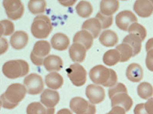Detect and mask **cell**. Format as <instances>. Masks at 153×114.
<instances>
[{
    "label": "cell",
    "mask_w": 153,
    "mask_h": 114,
    "mask_svg": "<svg viewBox=\"0 0 153 114\" xmlns=\"http://www.w3.org/2000/svg\"><path fill=\"white\" fill-rule=\"evenodd\" d=\"M27 92L25 86L20 83L9 86L6 91L1 96V105L4 108L12 110L17 107L24 99Z\"/></svg>",
    "instance_id": "obj_1"
},
{
    "label": "cell",
    "mask_w": 153,
    "mask_h": 114,
    "mask_svg": "<svg viewBox=\"0 0 153 114\" xmlns=\"http://www.w3.org/2000/svg\"><path fill=\"white\" fill-rule=\"evenodd\" d=\"M89 76L92 82L97 85L106 87H112L117 82L118 77L116 72L103 65L99 64L91 69Z\"/></svg>",
    "instance_id": "obj_2"
},
{
    "label": "cell",
    "mask_w": 153,
    "mask_h": 114,
    "mask_svg": "<svg viewBox=\"0 0 153 114\" xmlns=\"http://www.w3.org/2000/svg\"><path fill=\"white\" fill-rule=\"evenodd\" d=\"M108 96L111 102V107L120 106L128 112L132 106L133 101L128 95L126 86L122 83H118L108 90Z\"/></svg>",
    "instance_id": "obj_3"
},
{
    "label": "cell",
    "mask_w": 153,
    "mask_h": 114,
    "mask_svg": "<svg viewBox=\"0 0 153 114\" xmlns=\"http://www.w3.org/2000/svg\"><path fill=\"white\" fill-rule=\"evenodd\" d=\"M2 70L6 77L13 79L27 75L29 67L27 62L24 60H10L4 64Z\"/></svg>",
    "instance_id": "obj_4"
},
{
    "label": "cell",
    "mask_w": 153,
    "mask_h": 114,
    "mask_svg": "<svg viewBox=\"0 0 153 114\" xmlns=\"http://www.w3.org/2000/svg\"><path fill=\"white\" fill-rule=\"evenodd\" d=\"M52 25L48 17L39 15L35 17L31 25V33L37 39H45L52 30Z\"/></svg>",
    "instance_id": "obj_5"
},
{
    "label": "cell",
    "mask_w": 153,
    "mask_h": 114,
    "mask_svg": "<svg viewBox=\"0 0 153 114\" xmlns=\"http://www.w3.org/2000/svg\"><path fill=\"white\" fill-rule=\"evenodd\" d=\"M51 49V45L47 41L42 40L35 43L30 56L32 63L38 66H42L44 64V58L49 54Z\"/></svg>",
    "instance_id": "obj_6"
},
{
    "label": "cell",
    "mask_w": 153,
    "mask_h": 114,
    "mask_svg": "<svg viewBox=\"0 0 153 114\" xmlns=\"http://www.w3.org/2000/svg\"><path fill=\"white\" fill-rule=\"evenodd\" d=\"M70 107L76 114H96L95 106L81 97L76 96L71 100Z\"/></svg>",
    "instance_id": "obj_7"
},
{
    "label": "cell",
    "mask_w": 153,
    "mask_h": 114,
    "mask_svg": "<svg viewBox=\"0 0 153 114\" xmlns=\"http://www.w3.org/2000/svg\"><path fill=\"white\" fill-rule=\"evenodd\" d=\"M66 71L73 85L80 87L85 83L87 71L82 65L79 64H71L70 67L67 69Z\"/></svg>",
    "instance_id": "obj_8"
},
{
    "label": "cell",
    "mask_w": 153,
    "mask_h": 114,
    "mask_svg": "<svg viewBox=\"0 0 153 114\" xmlns=\"http://www.w3.org/2000/svg\"><path fill=\"white\" fill-rule=\"evenodd\" d=\"M3 6L5 9L7 17L12 20H17L21 18L24 14V7L21 1L5 0Z\"/></svg>",
    "instance_id": "obj_9"
},
{
    "label": "cell",
    "mask_w": 153,
    "mask_h": 114,
    "mask_svg": "<svg viewBox=\"0 0 153 114\" xmlns=\"http://www.w3.org/2000/svg\"><path fill=\"white\" fill-rule=\"evenodd\" d=\"M27 92L30 95H37L44 89V83L42 77L36 73L27 76L24 80Z\"/></svg>",
    "instance_id": "obj_10"
},
{
    "label": "cell",
    "mask_w": 153,
    "mask_h": 114,
    "mask_svg": "<svg viewBox=\"0 0 153 114\" xmlns=\"http://www.w3.org/2000/svg\"><path fill=\"white\" fill-rule=\"evenodd\" d=\"M138 21L135 15L130 10H123L119 13L115 17L117 26L122 30L127 31L134 23Z\"/></svg>",
    "instance_id": "obj_11"
},
{
    "label": "cell",
    "mask_w": 153,
    "mask_h": 114,
    "mask_svg": "<svg viewBox=\"0 0 153 114\" xmlns=\"http://www.w3.org/2000/svg\"><path fill=\"white\" fill-rule=\"evenodd\" d=\"M85 94L92 104H99L103 102L105 98L104 88L97 85H89L86 87Z\"/></svg>",
    "instance_id": "obj_12"
},
{
    "label": "cell",
    "mask_w": 153,
    "mask_h": 114,
    "mask_svg": "<svg viewBox=\"0 0 153 114\" xmlns=\"http://www.w3.org/2000/svg\"><path fill=\"white\" fill-rule=\"evenodd\" d=\"M134 12L142 18H147L153 13V0H138L134 5Z\"/></svg>",
    "instance_id": "obj_13"
},
{
    "label": "cell",
    "mask_w": 153,
    "mask_h": 114,
    "mask_svg": "<svg viewBox=\"0 0 153 114\" xmlns=\"http://www.w3.org/2000/svg\"><path fill=\"white\" fill-rule=\"evenodd\" d=\"M60 100L59 94L54 90L45 89L40 96V102L48 108H54Z\"/></svg>",
    "instance_id": "obj_14"
},
{
    "label": "cell",
    "mask_w": 153,
    "mask_h": 114,
    "mask_svg": "<svg viewBox=\"0 0 153 114\" xmlns=\"http://www.w3.org/2000/svg\"><path fill=\"white\" fill-rule=\"evenodd\" d=\"M29 40L28 34L24 31H17L10 37V43L16 50H21L26 47Z\"/></svg>",
    "instance_id": "obj_15"
},
{
    "label": "cell",
    "mask_w": 153,
    "mask_h": 114,
    "mask_svg": "<svg viewBox=\"0 0 153 114\" xmlns=\"http://www.w3.org/2000/svg\"><path fill=\"white\" fill-rule=\"evenodd\" d=\"M86 51L87 49L83 45L77 43H74L69 49L70 58L74 62H83L85 58Z\"/></svg>",
    "instance_id": "obj_16"
},
{
    "label": "cell",
    "mask_w": 153,
    "mask_h": 114,
    "mask_svg": "<svg viewBox=\"0 0 153 114\" xmlns=\"http://www.w3.org/2000/svg\"><path fill=\"white\" fill-rule=\"evenodd\" d=\"M126 75L129 80L137 83L143 79V70L140 65L136 63H132L127 67Z\"/></svg>",
    "instance_id": "obj_17"
},
{
    "label": "cell",
    "mask_w": 153,
    "mask_h": 114,
    "mask_svg": "<svg viewBox=\"0 0 153 114\" xmlns=\"http://www.w3.org/2000/svg\"><path fill=\"white\" fill-rule=\"evenodd\" d=\"M51 45L55 50L64 51L66 50L70 45V39L65 34L57 33L51 38Z\"/></svg>",
    "instance_id": "obj_18"
},
{
    "label": "cell",
    "mask_w": 153,
    "mask_h": 114,
    "mask_svg": "<svg viewBox=\"0 0 153 114\" xmlns=\"http://www.w3.org/2000/svg\"><path fill=\"white\" fill-rule=\"evenodd\" d=\"M102 28L100 22L96 18H91L86 20L82 26V29L88 31L94 38H97L99 36Z\"/></svg>",
    "instance_id": "obj_19"
},
{
    "label": "cell",
    "mask_w": 153,
    "mask_h": 114,
    "mask_svg": "<svg viewBox=\"0 0 153 114\" xmlns=\"http://www.w3.org/2000/svg\"><path fill=\"white\" fill-rule=\"evenodd\" d=\"M44 66L48 71H59L63 68V61L57 56L51 55L46 57L44 61Z\"/></svg>",
    "instance_id": "obj_20"
},
{
    "label": "cell",
    "mask_w": 153,
    "mask_h": 114,
    "mask_svg": "<svg viewBox=\"0 0 153 114\" xmlns=\"http://www.w3.org/2000/svg\"><path fill=\"white\" fill-rule=\"evenodd\" d=\"M94 38L90 33L86 30H81L77 32L73 39V42L80 43L89 50L93 45Z\"/></svg>",
    "instance_id": "obj_21"
},
{
    "label": "cell",
    "mask_w": 153,
    "mask_h": 114,
    "mask_svg": "<svg viewBox=\"0 0 153 114\" xmlns=\"http://www.w3.org/2000/svg\"><path fill=\"white\" fill-rule=\"evenodd\" d=\"M119 7L118 1L103 0L100 3V12L105 15L112 16L118 10Z\"/></svg>",
    "instance_id": "obj_22"
},
{
    "label": "cell",
    "mask_w": 153,
    "mask_h": 114,
    "mask_svg": "<svg viewBox=\"0 0 153 114\" xmlns=\"http://www.w3.org/2000/svg\"><path fill=\"white\" fill-rule=\"evenodd\" d=\"M99 40L105 47H113L118 42V37L114 31L105 30L100 34Z\"/></svg>",
    "instance_id": "obj_23"
},
{
    "label": "cell",
    "mask_w": 153,
    "mask_h": 114,
    "mask_svg": "<svg viewBox=\"0 0 153 114\" xmlns=\"http://www.w3.org/2000/svg\"><path fill=\"white\" fill-rule=\"evenodd\" d=\"M54 108H48L40 102H32L27 108V114H54Z\"/></svg>",
    "instance_id": "obj_24"
},
{
    "label": "cell",
    "mask_w": 153,
    "mask_h": 114,
    "mask_svg": "<svg viewBox=\"0 0 153 114\" xmlns=\"http://www.w3.org/2000/svg\"><path fill=\"white\" fill-rule=\"evenodd\" d=\"M45 82L46 85L49 88L57 90L63 86L64 80L60 74L55 72H52L46 75Z\"/></svg>",
    "instance_id": "obj_25"
},
{
    "label": "cell",
    "mask_w": 153,
    "mask_h": 114,
    "mask_svg": "<svg viewBox=\"0 0 153 114\" xmlns=\"http://www.w3.org/2000/svg\"><path fill=\"white\" fill-rule=\"evenodd\" d=\"M142 40L139 36L135 34H129L126 36L122 43L129 45L134 50V57L138 55L142 48Z\"/></svg>",
    "instance_id": "obj_26"
},
{
    "label": "cell",
    "mask_w": 153,
    "mask_h": 114,
    "mask_svg": "<svg viewBox=\"0 0 153 114\" xmlns=\"http://www.w3.org/2000/svg\"><path fill=\"white\" fill-rule=\"evenodd\" d=\"M103 61L108 66H113L120 61V55L117 49H111L106 51L103 57Z\"/></svg>",
    "instance_id": "obj_27"
},
{
    "label": "cell",
    "mask_w": 153,
    "mask_h": 114,
    "mask_svg": "<svg viewBox=\"0 0 153 114\" xmlns=\"http://www.w3.org/2000/svg\"><path fill=\"white\" fill-rule=\"evenodd\" d=\"M120 55V62L128 61L131 57H134V50L128 44L121 43L116 47Z\"/></svg>",
    "instance_id": "obj_28"
},
{
    "label": "cell",
    "mask_w": 153,
    "mask_h": 114,
    "mask_svg": "<svg viewBox=\"0 0 153 114\" xmlns=\"http://www.w3.org/2000/svg\"><path fill=\"white\" fill-rule=\"evenodd\" d=\"M137 93L140 98L143 99H149L153 96V86L146 82H142L137 87Z\"/></svg>",
    "instance_id": "obj_29"
},
{
    "label": "cell",
    "mask_w": 153,
    "mask_h": 114,
    "mask_svg": "<svg viewBox=\"0 0 153 114\" xmlns=\"http://www.w3.org/2000/svg\"><path fill=\"white\" fill-rule=\"evenodd\" d=\"M77 14L83 18L89 17L93 12L92 5L88 1H81L76 7Z\"/></svg>",
    "instance_id": "obj_30"
},
{
    "label": "cell",
    "mask_w": 153,
    "mask_h": 114,
    "mask_svg": "<svg viewBox=\"0 0 153 114\" xmlns=\"http://www.w3.org/2000/svg\"><path fill=\"white\" fill-rule=\"evenodd\" d=\"M46 6V1L44 0H31L28 3L29 10L33 14L44 13Z\"/></svg>",
    "instance_id": "obj_31"
},
{
    "label": "cell",
    "mask_w": 153,
    "mask_h": 114,
    "mask_svg": "<svg viewBox=\"0 0 153 114\" xmlns=\"http://www.w3.org/2000/svg\"><path fill=\"white\" fill-rule=\"evenodd\" d=\"M147 55L146 58V65L150 71L153 72V38H150L146 43Z\"/></svg>",
    "instance_id": "obj_32"
},
{
    "label": "cell",
    "mask_w": 153,
    "mask_h": 114,
    "mask_svg": "<svg viewBox=\"0 0 153 114\" xmlns=\"http://www.w3.org/2000/svg\"><path fill=\"white\" fill-rule=\"evenodd\" d=\"M130 34H135L139 36L140 39L143 41L145 39L147 36L146 28L141 24L137 22L134 23L129 27L127 31Z\"/></svg>",
    "instance_id": "obj_33"
},
{
    "label": "cell",
    "mask_w": 153,
    "mask_h": 114,
    "mask_svg": "<svg viewBox=\"0 0 153 114\" xmlns=\"http://www.w3.org/2000/svg\"><path fill=\"white\" fill-rule=\"evenodd\" d=\"M14 31L13 23L9 20H5L1 21V35L7 36L11 35Z\"/></svg>",
    "instance_id": "obj_34"
},
{
    "label": "cell",
    "mask_w": 153,
    "mask_h": 114,
    "mask_svg": "<svg viewBox=\"0 0 153 114\" xmlns=\"http://www.w3.org/2000/svg\"><path fill=\"white\" fill-rule=\"evenodd\" d=\"M95 18L100 22L102 29L110 28L113 22L112 16H107L102 14L100 12H98L95 16Z\"/></svg>",
    "instance_id": "obj_35"
},
{
    "label": "cell",
    "mask_w": 153,
    "mask_h": 114,
    "mask_svg": "<svg viewBox=\"0 0 153 114\" xmlns=\"http://www.w3.org/2000/svg\"><path fill=\"white\" fill-rule=\"evenodd\" d=\"M134 114H148L146 111L145 103H140L136 105L134 110Z\"/></svg>",
    "instance_id": "obj_36"
},
{
    "label": "cell",
    "mask_w": 153,
    "mask_h": 114,
    "mask_svg": "<svg viewBox=\"0 0 153 114\" xmlns=\"http://www.w3.org/2000/svg\"><path fill=\"white\" fill-rule=\"evenodd\" d=\"M145 107L148 114H153V98L148 99L145 103Z\"/></svg>",
    "instance_id": "obj_37"
},
{
    "label": "cell",
    "mask_w": 153,
    "mask_h": 114,
    "mask_svg": "<svg viewBox=\"0 0 153 114\" xmlns=\"http://www.w3.org/2000/svg\"><path fill=\"white\" fill-rule=\"evenodd\" d=\"M125 110L120 106L112 107L111 110L105 114H126Z\"/></svg>",
    "instance_id": "obj_38"
},
{
    "label": "cell",
    "mask_w": 153,
    "mask_h": 114,
    "mask_svg": "<svg viewBox=\"0 0 153 114\" xmlns=\"http://www.w3.org/2000/svg\"><path fill=\"white\" fill-rule=\"evenodd\" d=\"M1 54L2 55V54L5 53L7 50L8 43L7 40L2 37H1Z\"/></svg>",
    "instance_id": "obj_39"
},
{
    "label": "cell",
    "mask_w": 153,
    "mask_h": 114,
    "mask_svg": "<svg viewBox=\"0 0 153 114\" xmlns=\"http://www.w3.org/2000/svg\"><path fill=\"white\" fill-rule=\"evenodd\" d=\"M59 3L64 7H71L75 4L76 1H59Z\"/></svg>",
    "instance_id": "obj_40"
},
{
    "label": "cell",
    "mask_w": 153,
    "mask_h": 114,
    "mask_svg": "<svg viewBox=\"0 0 153 114\" xmlns=\"http://www.w3.org/2000/svg\"><path fill=\"white\" fill-rule=\"evenodd\" d=\"M56 114H72V112L67 108H63L59 110Z\"/></svg>",
    "instance_id": "obj_41"
}]
</instances>
